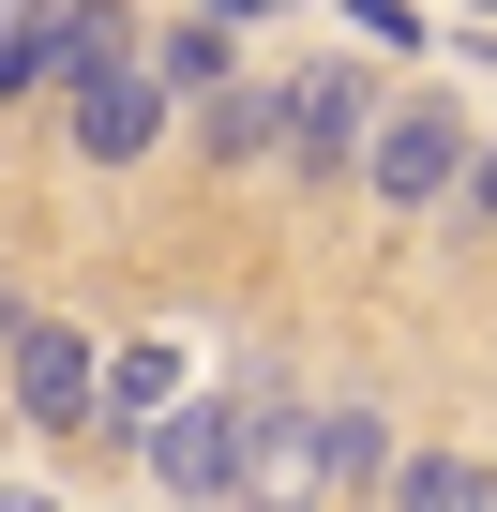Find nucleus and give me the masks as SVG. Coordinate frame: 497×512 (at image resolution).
I'll return each instance as SVG.
<instances>
[{"label":"nucleus","instance_id":"4","mask_svg":"<svg viewBox=\"0 0 497 512\" xmlns=\"http://www.w3.org/2000/svg\"><path fill=\"white\" fill-rule=\"evenodd\" d=\"M467 151H482V136H467L437 91H422V106H377V136H362V181H377L392 211H437V196L467 181Z\"/></svg>","mask_w":497,"mask_h":512},{"label":"nucleus","instance_id":"1","mask_svg":"<svg viewBox=\"0 0 497 512\" xmlns=\"http://www.w3.org/2000/svg\"><path fill=\"white\" fill-rule=\"evenodd\" d=\"M287 407H302V377H287V362H226V377H211V392H181L136 452H151V482H166V497H241V482L272 497Z\"/></svg>","mask_w":497,"mask_h":512},{"label":"nucleus","instance_id":"12","mask_svg":"<svg viewBox=\"0 0 497 512\" xmlns=\"http://www.w3.org/2000/svg\"><path fill=\"white\" fill-rule=\"evenodd\" d=\"M452 196H482V211H497V136H482V151H467V181H452Z\"/></svg>","mask_w":497,"mask_h":512},{"label":"nucleus","instance_id":"6","mask_svg":"<svg viewBox=\"0 0 497 512\" xmlns=\"http://www.w3.org/2000/svg\"><path fill=\"white\" fill-rule=\"evenodd\" d=\"M61 106H76V151H91V166H136V151L166 136V76H151V61H121V46H106Z\"/></svg>","mask_w":497,"mask_h":512},{"label":"nucleus","instance_id":"11","mask_svg":"<svg viewBox=\"0 0 497 512\" xmlns=\"http://www.w3.org/2000/svg\"><path fill=\"white\" fill-rule=\"evenodd\" d=\"M151 76H166V106H196V91L226 76V31H211V16H181V31L151 46Z\"/></svg>","mask_w":497,"mask_h":512},{"label":"nucleus","instance_id":"9","mask_svg":"<svg viewBox=\"0 0 497 512\" xmlns=\"http://www.w3.org/2000/svg\"><path fill=\"white\" fill-rule=\"evenodd\" d=\"M272 136H287V91L272 76H211L196 91V151L211 166H272Z\"/></svg>","mask_w":497,"mask_h":512},{"label":"nucleus","instance_id":"2","mask_svg":"<svg viewBox=\"0 0 497 512\" xmlns=\"http://www.w3.org/2000/svg\"><path fill=\"white\" fill-rule=\"evenodd\" d=\"M377 482H392L377 392H302L287 407V452H272V497H377Z\"/></svg>","mask_w":497,"mask_h":512},{"label":"nucleus","instance_id":"5","mask_svg":"<svg viewBox=\"0 0 497 512\" xmlns=\"http://www.w3.org/2000/svg\"><path fill=\"white\" fill-rule=\"evenodd\" d=\"M0 377H16V422L91 437V347H76L61 317H0Z\"/></svg>","mask_w":497,"mask_h":512},{"label":"nucleus","instance_id":"13","mask_svg":"<svg viewBox=\"0 0 497 512\" xmlns=\"http://www.w3.org/2000/svg\"><path fill=\"white\" fill-rule=\"evenodd\" d=\"M211 16H257V0H211Z\"/></svg>","mask_w":497,"mask_h":512},{"label":"nucleus","instance_id":"10","mask_svg":"<svg viewBox=\"0 0 497 512\" xmlns=\"http://www.w3.org/2000/svg\"><path fill=\"white\" fill-rule=\"evenodd\" d=\"M377 497H392V512H497V467H482V452H392Z\"/></svg>","mask_w":497,"mask_h":512},{"label":"nucleus","instance_id":"7","mask_svg":"<svg viewBox=\"0 0 497 512\" xmlns=\"http://www.w3.org/2000/svg\"><path fill=\"white\" fill-rule=\"evenodd\" d=\"M362 136H377V106H362L347 61H332V76H287V136H272V151H287L302 181H362Z\"/></svg>","mask_w":497,"mask_h":512},{"label":"nucleus","instance_id":"8","mask_svg":"<svg viewBox=\"0 0 497 512\" xmlns=\"http://www.w3.org/2000/svg\"><path fill=\"white\" fill-rule=\"evenodd\" d=\"M181 377H196V362H181L166 332H136V347H91V437H151V422L181 407Z\"/></svg>","mask_w":497,"mask_h":512},{"label":"nucleus","instance_id":"3","mask_svg":"<svg viewBox=\"0 0 497 512\" xmlns=\"http://www.w3.org/2000/svg\"><path fill=\"white\" fill-rule=\"evenodd\" d=\"M106 46H121L106 0H0V106H16V91H76Z\"/></svg>","mask_w":497,"mask_h":512}]
</instances>
